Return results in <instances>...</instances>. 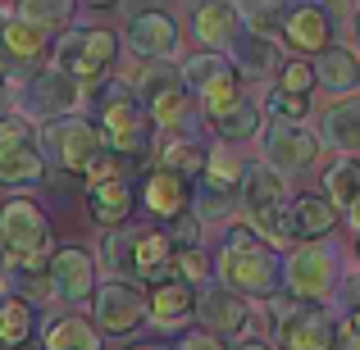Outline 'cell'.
Segmentation results:
<instances>
[{"instance_id":"1","label":"cell","mask_w":360,"mask_h":350,"mask_svg":"<svg viewBox=\"0 0 360 350\" xmlns=\"http://www.w3.org/2000/svg\"><path fill=\"white\" fill-rule=\"evenodd\" d=\"M219 287L238 300H274L283 287V255L274 245H264L251 228H233L219 245Z\"/></svg>"},{"instance_id":"2","label":"cell","mask_w":360,"mask_h":350,"mask_svg":"<svg viewBox=\"0 0 360 350\" xmlns=\"http://www.w3.org/2000/svg\"><path fill=\"white\" fill-rule=\"evenodd\" d=\"M242 205H246V228L260 236L264 245H283L292 241V201H288V182L274 168L242 164Z\"/></svg>"},{"instance_id":"3","label":"cell","mask_w":360,"mask_h":350,"mask_svg":"<svg viewBox=\"0 0 360 350\" xmlns=\"http://www.w3.org/2000/svg\"><path fill=\"white\" fill-rule=\"evenodd\" d=\"M101 141L105 150H115L119 159H146L155 150V128H150L141 100L132 96L128 82H105L101 96Z\"/></svg>"},{"instance_id":"4","label":"cell","mask_w":360,"mask_h":350,"mask_svg":"<svg viewBox=\"0 0 360 350\" xmlns=\"http://www.w3.org/2000/svg\"><path fill=\"white\" fill-rule=\"evenodd\" d=\"M269 305V323H274V342L283 350H338L342 332H338V318L324 305H306L297 296H274Z\"/></svg>"},{"instance_id":"5","label":"cell","mask_w":360,"mask_h":350,"mask_svg":"<svg viewBox=\"0 0 360 350\" xmlns=\"http://www.w3.org/2000/svg\"><path fill=\"white\" fill-rule=\"evenodd\" d=\"M115 60H119V36L105 27H69L60 51H55V69L69 73L82 87V96H91L101 82H110Z\"/></svg>"},{"instance_id":"6","label":"cell","mask_w":360,"mask_h":350,"mask_svg":"<svg viewBox=\"0 0 360 350\" xmlns=\"http://www.w3.org/2000/svg\"><path fill=\"white\" fill-rule=\"evenodd\" d=\"M0 245L14 260V269H46L55 236H51L46 214L32 201H5L0 205Z\"/></svg>"},{"instance_id":"7","label":"cell","mask_w":360,"mask_h":350,"mask_svg":"<svg viewBox=\"0 0 360 350\" xmlns=\"http://www.w3.org/2000/svg\"><path fill=\"white\" fill-rule=\"evenodd\" d=\"M283 282H288V296L306 300V305L338 296V287H342V250L319 245V241L297 245L288 255V264H283Z\"/></svg>"},{"instance_id":"8","label":"cell","mask_w":360,"mask_h":350,"mask_svg":"<svg viewBox=\"0 0 360 350\" xmlns=\"http://www.w3.org/2000/svg\"><path fill=\"white\" fill-rule=\"evenodd\" d=\"M132 96L141 100L146 119L155 123V128H165V132H178V128L192 123V96H187L183 78H178L169 64H155V69L141 73L137 87H132Z\"/></svg>"},{"instance_id":"9","label":"cell","mask_w":360,"mask_h":350,"mask_svg":"<svg viewBox=\"0 0 360 350\" xmlns=\"http://www.w3.org/2000/svg\"><path fill=\"white\" fill-rule=\"evenodd\" d=\"M41 146H46V155L41 159H55V164L64 168V173H87V164L101 155V132H96V123H87L82 114H64V119H51L41 128Z\"/></svg>"},{"instance_id":"10","label":"cell","mask_w":360,"mask_h":350,"mask_svg":"<svg viewBox=\"0 0 360 350\" xmlns=\"http://www.w3.org/2000/svg\"><path fill=\"white\" fill-rule=\"evenodd\" d=\"M91 314H96V323L105 337H128L137 332L141 323H146V291L137 287V282H101L96 291H91Z\"/></svg>"},{"instance_id":"11","label":"cell","mask_w":360,"mask_h":350,"mask_svg":"<svg viewBox=\"0 0 360 350\" xmlns=\"http://www.w3.org/2000/svg\"><path fill=\"white\" fill-rule=\"evenodd\" d=\"M192 201L201 214H229L242 205V159L229 150H210L205 168L192 187Z\"/></svg>"},{"instance_id":"12","label":"cell","mask_w":360,"mask_h":350,"mask_svg":"<svg viewBox=\"0 0 360 350\" xmlns=\"http://www.w3.org/2000/svg\"><path fill=\"white\" fill-rule=\"evenodd\" d=\"M82 87L69 78V73H60V69H41V73H32V78L23 82V91H18V105H23V114H37V119H64V114H73V109L82 105ZM18 114V119H23Z\"/></svg>"},{"instance_id":"13","label":"cell","mask_w":360,"mask_h":350,"mask_svg":"<svg viewBox=\"0 0 360 350\" xmlns=\"http://www.w3.org/2000/svg\"><path fill=\"white\" fill-rule=\"evenodd\" d=\"M46 287L51 296L69 300V305H82L96 291V255L82 250V245H55L51 260H46Z\"/></svg>"},{"instance_id":"14","label":"cell","mask_w":360,"mask_h":350,"mask_svg":"<svg viewBox=\"0 0 360 350\" xmlns=\"http://www.w3.org/2000/svg\"><path fill=\"white\" fill-rule=\"evenodd\" d=\"M260 141H264V168H274V173H301V168H310L319 159V137L315 132H306L301 123H269V128H260Z\"/></svg>"},{"instance_id":"15","label":"cell","mask_w":360,"mask_h":350,"mask_svg":"<svg viewBox=\"0 0 360 350\" xmlns=\"http://www.w3.org/2000/svg\"><path fill=\"white\" fill-rule=\"evenodd\" d=\"M46 55H51V32H37V27L5 18L0 23V69L5 73H41Z\"/></svg>"},{"instance_id":"16","label":"cell","mask_w":360,"mask_h":350,"mask_svg":"<svg viewBox=\"0 0 360 350\" xmlns=\"http://www.w3.org/2000/svg\"><path fill=\"white\" fill-rule=\"evenodd\" d=\"M283 41L297 55H319L333 46V9L324 5H288V18H283Z\"/></svg>"},{"instance_id":"17","label":"cell","mask_w":360,"mask_h":350,"mask_svg":"<svg viewBox=\"0 0 360 350\" xmlns=\"http://www.w3.org/2000/svg\"><path fill=\"white\" fill-rule=\"evenodd\" d=\"M123 36H128L132 55H141V60H169V55H178V18L165 14V9L132 14Z\"/></svg>"},{"instance_id":"18","label":"cell","mask_w":360,"mask_h":350,"mask_svg":"<svg viewBox=\"0 0 360 350\" xmlns=\"http://www.w3.org/2000/svg\"><path fill=\"white\" fill-rule=\"evenodd\" d=\"M196 318L205 323V332L210 337H242L246 328H251V305L238 296H229L224 287H201L196 291V309H192Z\"/></svg>"},{"instance_id":"19","label":"cell","mask_w":360,"mask_h":350,"mask_svg":"<svg viewBox=\"0 0 360 350\" xmlns=\"http://www.w3.org/2000/svg\"><path fill=\"white\" fill-rule=\"evenodd\" d=\"M224 60H229V69L238 73V78H274L283 64V51L278 41H269V36H255L242 27V36L224 51Z\"/></svg>"},{"instance_id":"20","label":"cell","mask_w":360,"mask_h":350,"mask_svg":"<svg viewBox=\"0 0 360 350\" xmlns=\"http://www.w3.org/2000/svg\"><path fill=\"white\" fill-rule=\"evenodd\" d=\"M141 205H146V214H155V219L174 223L178 214L192 210V182H183V177L165 173V168H150L146 182H141Z\"/></svg>"},{"instance_id":"21","label":"cell","mask_w":360,"mask_h":350,"mask_svg":"<svg viewBox=\"0 0 360 350\" xmlns=\"http://www.w3.org/2000/svg\"><path fill=\"white\" fill-rule=\"evenodd\" d=\"M192 23H196V36H201L205 51L224 55L242 36V9L229 5V0H210V5H196Z\"/></svg>"},{"instance_id":"22","label":"cell","mask_w":360,"mask_h":350,"mask_svg":"<svg viewBox=\"0 0 360 350\" xmlns=\"http://www.w3.org/2000/svg\"><path fill=\"white\" fill-rule=\"evenodd\" d=\"M169 278H174V245H169L165 228H141L137 255H132V282L160 287V282H169Z\"/></svg>"},{"instance_id":"23","label":"cell","mask_w":360,"mask_h":350,"mask_svg":"<svg viewBox=\"0 0 360 350\" xmlns=\"http://www.w3.org/2000/svg\"><path fill=\"white\" fill-rule=\"evenodd\" d=\"M87 210H91V223L105 232L115 228H128V214H132V187L128 177H110V182H96L87 187Z\"/></svg>"},{"instance_id":"24","label":"cell","mask_w":360,"mask_h":350,"mask_svg":"<svg viewBox=\"0 0 360 350\" xmlns=\"http://www.w3.org/2000/svg\"><path fill=\"white\" fill-rule=\"evenodd\" d=\"M192 309H196V291L183 287L178 278L150 287V296H146V318L155 328H183L192 318Z\"/></svg>"},{"instance_id":"25","label":"cell","mask_w":360,"mask_h":350,"mask_svg":"<svg viewBox=\"0 0 360 350\" xmlns=\"http://www.w3.org/2000/svg\"><path fill=\"white\" fill-rule=\"evenodd\" d=\"M315 69V87L333 91V96H352L360 91V60L356 51H347V46H328V51H319V64H310Z\"/></svg>"},{"instance_id":"26","label":"cell","mask_w":360,"mask_h":350,"mask_svg":"<svg viewBox=\"0 0 360 350\" xmlns=\"http://www.w3.org/2000/svg\"><path fill=\"white\" fill-rule=\"evenodd\" d=\"M319 137H324V146H333V150H342L347 159H356L360 155V96H347V100H338L333 109H324Z\"/></svg>"},{"instance_id":"27","label":"cell","mask_w":360,"mask_h":350,"mask_svg":"<svg viewBox=\"0 0 360 350\" xmlns=\"http://www.w3.org/2000/svg\"><path fill=\"white\" fill-rule=\"evenodd\" d=\"M41 350H101V332L82 314H55L41 328Z\"/></svg>"},{"instance_id":"28","label":"cell","mask_w":360,"mask_h":350,"mask_svg":"<svg viewBox=\"0 0 360 350\" xmlns=\"http://www.w3.org/2000/svg\"><path fill=\"white\" fill-rule=\"evenodd\" d=\"M155 155H160L155 168L183 177V182H196V177H201V168H205V150L196 146V141L178 137V132H165V137L155 141Z\"/></svg>"},{"instance_id":"29","label":"cell","mask_w":360,"mask_h":350,"mask_svg":"<svg viewBox=\"0 0 360 350\" xmlns=\"http://www.w3.org/2000/svg\"><path fill=\"white\" fill-rule=\"evenodd\" d=\"M338 223V210L324 201V196H297L292 201V232L306 236V241H319V236H328Z\"/></svg>"},{"instance_id":"30","label":"cell","mask_w":360,"mask_h":350,"mask_svg":"<svg viewBox=\"0 0 360 350\" xmlns=\"http://www.w3.org/2000/svg\"><path fill=\"white\" fill-rule=\"evenodd\" d=\"M9 18L37 27V32H55V27L64 32V27L73 23V0H23Z\"/></svg>"},{"instance_id":"31","label":"cell","mask_w":360,"mask_h":350,"mask_svg":"<svg viewBox=\"0 0 360 350\" xmlns=\"http://www.w3.org/2000/svg\"><path fill=\"white\" fill-rule=\"evenodd\" d=\"M141 228H115L101 241V264L115 273V282H132V255H137Z\"/></svg>"},{"instance_id":"32","label":"cell","mask_w":360,"mask_h":350,"mask_svg":"<svg viewBox=\"0 0 360 350\" xmlns=\"http://www.w3.org/2000/svg\"><path fill=\"white\" fill-rule=\"evenodd\" d=\"M46 182V159L37 146H23L0 159V187H41Z\"/></svg>"},{"instance_id":"33","label":"cell","mask_w":360,"mask_h":350,"mask_svg":"<svg viewBox=\"0 0 360 350\" xmlns=\"http://www.w3.org/2000/svg\"><path fill=\"white\" fill-rule=\"evenodd\" d=\"M32 328H37L32 305H23V300H0V346L5 350L27 346L32 342Z\"/></svg>"},{"instance_id":"34","label":"cell","mask_w":360,"mask_h":350,"mask_svg":"<svg viewBox=\"0 0 360 350\" xmlns=\"http://www.w3.org/2000/svg\"><path fill=\"white\" fill-rule=\"evenodd\" d=\"M242 100H246V96H242V78L229 69L219 82H210V87L201 91V114L210 119V123H219L224 114H229V109H238Z\"/></svg>"},{"instance_id":"35","label":"cell","mask_w":360,"mask_h":350,"mask_svg":"<svg viewBox=\"0 0 360 350\" xmlns=\"http://www.w3.org/2000/svg\"><path fill=\"white\" fill-rule=\"evenodd\" d=\"M238 9H242V27L246 32L278 41L283 18H288V5H283V0H251V5H238Z\"/></svg>"},{"instance_id":"36","label":"cell","mask_w":360,"mask_h":350,"mask_svg":"<svg viewBox=\"0 0 360 350\" xmlns=\"http://www.w3.org/2000/svg\"><path fill=\"white\" fill-rule=\"evenodd\" d=\"M260 128H264V114H260V105H251V100H242L238 109H229L219 123H214V132H219V141H229V146H238V141H251V137H260Z\"/></svg>"},{"instance_id":"37","label":"cell","mask_w":360,"mask_h":350,"mask_svg":"<svg viewBox=\"0 0 360 350\" xmlns=\"http://www.w3.org/2000/svg\"><path fill=\"white\" fill-rule=\"evenodd\" d=\"M224 73H229V60H224V55H210V51H201V55H192V60H183V73H178V78H183V87H187V96H201L205 87H210V82H219Z\"/></svg>"},{"instance_id":"38","label":"cell","mask_w":360,"mask_h":350,"mask_svg":"<svg viewBox=\"0 0 360 350\" xmlns=\"http://www.w3.org/2000/svg\"><path fill=\"white\" fill-rule=\"evenodd\" d=\"M324 187H328V196H324V201L333 205V210H347V205H352L356 196H360V182H356L352 159H338V164L324 173Z\"/></svg>"},{"instance_id":"39","label":"cell","mask_w":360,"mask_h":350,"mask_svg":"<svg viewBox=\"0 0 360 350\" xmlns=\"http://www.w3.org/2000/svg\"><path fill=\"white\" fill-rule=\"evenodd\" d=\"M0 282H5L9 291H18L14 300H23V305H37V300L51 296V287H46V269H14V264H9Z\"/></svg>"},{"instance_id":"40","label":"cell","mask_w":360,"mask_h":350,"mask_svg":"<svg viewBox=\"0 0 360 350\" xmlns=\"http://www.w3.org/2000/svg\"><path fill=\"white\" fill-rule=\"evenodd\" d=\"M310 87H315V69H310L306 60H288V64H283V73H278V87H274V91H283V96H306Z\"/></svg>"},{"instance_id":"41","label":"cell","mask_w":360,"mask_h":350,"mask_svg":"<svg viewBox=\"0 0 360 350\" xmlns=\"http://www.w3.org/2000/svg\"><path fill=\"white\" fill-rule=\"evenodd\" d=\"M264 109L274 114V123H301V119L310 114V100L306 96H283V91H269ZM264 109H260V114H264Z\"/></svg>"},{"instance_id":"42","label":"cell","mask_w":360,"mask_h":350,"mask_svg":"<svg viewBox=\"0 0 360 350\" xmlns=\"http://www.w3.org/2000/svg\"><path fill=\"white\" fill-rule=\"evenodd\" d=\"M32 146V132H27V119L18 114H0V159L14 155V150Z\"/></svg>"},{"instance_id":"43","label":"cell","mask_w":360,"mask_h":350,"mask_svg":"<svg viewBox=\"0 0 360 350\" xmlns=\"http://www.w3.org/2000/svg\"><path fill=\"white\" fill-rule=\"evenodd\" d=\"M205 273H210V264H205L201 250H174V278L183 282V287L196 291V282H201Z\"/></svg>"},{"instance_id":"44","label":"cell","mask_w":360,"mask_h":350,"mask_svg":"<svg viewBox=\"0 0 360 350\" xmlns=\"http://www.w3.org/2000/svg\"><path fill=\"white\" fill-rule=\"evenodd\" d=\"M82 177H87V187H96V182H110V177H119V155H115V150H105V146H101V155L87 164V173H82Z\"/></svg>"},{"instance_id":"45","label":"cell","mask_w":360,"mask_h":350,"mask_svg":"<svg viewBox=\"0 0 360 350\" xmlns=\"http://www.w3.org/2000/svg\"><path fill=\"white\" fill-rule=\"evenodd\" d=\"M178 350H229V342H219L210 332H183L178 337Z\"/></svg>"},{"instance_id":"46","label":"cell","mask_w":360,"mask_h":350,"mask_svg":"<svg viewBox=\"0 0 360 350\" xmlns=\"http://www.w3.org/2000/svg\"><path fill=\"white\" fill-rule=\"evenodd\" d=\"M338 305H342V314H352V309H360V278H356V273L342 282V291H338Z\"/></svg>"},{"instance_id":"47","label":"cell","mask_w":360,"mask_h":350,"mask_svg":"<svg viewBox=\"0 0 360 350\" xmlns=\"http://www.w3.org/2000/svg\"><path fill=\"white\" fill-rule=\"evenodd\" d=\"M342 214H347V223H352V228H356V236H360V196H356V201H352V205H347V210H342Z\"/></svg>"},{"instance_id":"48","label":"cell","mask_w":360,"mask_h":350,"mask_svg":"<svg viewBox=\"0 0 360 350\" xmlns=\"http://www.w3.org/2000/svg\"><path fill=\"white\" fill-rule=\"evenodd\" d=\"M5 100H9V73L0 69V109H5Z\"/></svg>"},{"instance_id":"49","label":"cell","mask_w":360,"mask_h":350,"mask_svg":"<svg viewBox=\"0 0 360 350\" xmlns=\"http://www.w3.org/2000/svg\"><path fill=\"white\" fill-rule=\"evenodd\" d=\"M238 350H274V346H269V342H255V337H246Z\"/></svg>"},{"instance_id":"50","label":"cell","mask_w":360,"mask_h":350,"mask_svg":"<svg viewBox=\"0 0 360 350\" xmlns=\"http://www.w3.org/2000/svg\"><path fill=\"white\" fill-rule=\"evenodd\" d=\"M128 350H169L165 342H137V346H128Z\"/></svg>"},{"instance_id":"51","label":"cell","mask_w":360,"mask_h":350,"mask_svg":"<svg viewBox=\"0 0 360 350\" xmlns=\"http://www.w3.org/2000/svg\"><path fill=\"white\" fill-rule=\"evenodd\" d=\"M5 269H9V255H5V245H0V278H5Z\"/></svg>"},{"instance_id":"52","label":"cell","mask_w":360,"mask_h":350,"mask_svg":"<svg viewBox=\"0 0 360 350\" xmlns=\"http://www.w3.org/2000/svg\"><path fill=\"white\" fill-rule=\"evenodd\" d=\"M352 168H356V182H360V155H356V159H352Z\"/></svg>"},{"instance_id":"53","label":"cell","mask_w":360,"mask_h":350,"mask_svg":"<svg viewBox=\"0 0 360 350\" xmlns=\"http://www.w3.org/2000/svg\"><path fill=\"white\" fill-rule=\"evenodd\" d=\"M356 41H360V9H356Z\"/></svg>"},{"instance_id":"54","label":"cell","mask_w":360,"mask_h":350,"mask_svg":"<svg viewBox=\"0 0 360 350\" xmlns=\"http://www.w3.org/2000/svg\"><path fill=\"white\" fill-rule=\"evenodd\" d=\"M18 350H37V346H32V342H27V346H18Z\"/></svg>"},{"instance_id":"55","label":"cell","mask_w":360,"mask_h":350,"mask_svg":"<svg viewBox=\"0 0 360 350\" xmlns=\"http://www.w3.org/2000/svg\"><path fill=\"white\" fill-rule=\"evenodd\" d=\"M0 23H5V14H0Z\"/></svg>"},{"instance_id":"56","label":"cell","mask_w":360,"mask_h":350,"mask_svg":"<svg viewBox=\"0 0 360 350\" xmlns=\"http://www.w3.org/2000/svg\"><path fill=\"white\" fill-rule=\"evenodd\" d=\"M0 300H5V296H0Z\"/></svg>"},{"instance_id":"57","label":"cell","mask_w":360,"mask_h":350,"mask_svg":"<svg viewBox=\"0 0 360 350\" xmlns=\"http://www.w3.org/2000/svg\"><path fill=\"white\" fill-rule=\"evenodd\" d=\"M356 255H360V250H356Z\"/></svg>"}]
</instances>
